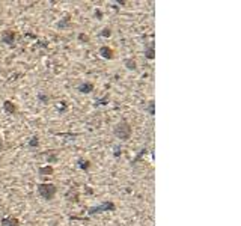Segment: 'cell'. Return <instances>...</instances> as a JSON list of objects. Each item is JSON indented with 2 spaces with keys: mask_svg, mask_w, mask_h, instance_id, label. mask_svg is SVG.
Listing matches in <instances>:
<instances>
[{
  "mask_svg": "<svg viewBox=\"0 0 241 226\" xmlns=\"http://www.w3.org/2000/svg\"><path fill=\"white\" fill-rule=\"evenodd\" d=\"M113 134H115L116 139L122 140V142L130 140L131 134H133V128H131L130 122L122 119V121H119L118 124H115V127H113Z\"/></svg>",
  "mask_w": 241,
  "mask_h": 226,
  "instance_id": "6da1fadb",
  "label": "cell"
},
{
  "mask_svg": "<svg viewBox=\"0 0 241 226\" xmlns=\"http://www.w3.org/2000/svg\"><path fill=\"white\" fill-rule=\"evenodd\" d=\"M116 211V205L113 201H104L103 204L100 205H95V207H91L88 209V214L89 216H96V214H103V213H113Z\"/></svg>",
  "mask_w": 241,
  "mask_h": 226,
  "instance_id": "3957f363",
  "label": "cell"
},
{
  "mask_svg": "<svg viewBox=\"0 0 241 226\" xmlns=\"http://www.w3.org/2000/svg\"><path fill=\"white\" fill-rule=\"evenodd\" d=\"M60 104H57V110H60V112H63L65 109H66V103L65 101H59Z\"/></svg>",
  "mask_w": 241,
  "mask_h": 226,
  "instance_id": "603a6c76",
  "label": "cell"
},
{
  "mask_svg": "<svg viewBox=\"0 0 241 226\" xmlns=\"http://www.w3.org/2000/svg\"><path fill=\"white\" fill-rule=\"evenodd\" d=\"M77 166H78V169H81V170H88V169L91 167V161H89V160H85V158H78Z\"/></svg>",
  "mask_w": 241,
  "mask_h": 226,
  "instance_id": "7c38bea8",
  "label": "cell"
},
{
  "mask_svg": "<svg viewBox=\"0 0 241 226\" xmlns=\"http://www.w3.org/2000/svg\"><path fill=\"white\" fill-rule=\"evenodd\" d=\"M124 67L130 71H136L137 70V62L133 57H127V59H124Z\"/></svg>",
  "mask_w": 241,
  "mask_h": 226,
  "instance_id": "8fae6325",
  "label": "cell"
},
{
  "mask_svg": "<svg viewBox=\"0 0 241 226\" xmlns=\"http://www.w3.org/2000/svg\"><path fill=\"white\" fill-rule=\"evenodd\" d=\"M3 112L6 115H15L17 113V104L14 101H11V100H6L3 103Z\"/></svg>",
  "mask_w": 241,
  "mask_h": 226,
  "instance_id": "52a82bcc",
  "label": "cell"
},
{
  "mask_svg": "<svg viewBox=\"0 0 241 226\" xmlns=\"http://www.w3.org/2000/svg\"><path fill=\"white\" fill-rule=\"evenodd\" d=\"M0 225L2 226H20V220L17 217L9 216V217H3V219L0 220Z\"/></svg>",
  "mask_w": 241,
  "mask_h": 226,
  "instance_id": "9c48e42d",
  "label": "cell"
},
{
  "mask_svg": "<svg viewBox=\"0 0 241 226\" xmlns=\"http://www.w3.org/2000/svg\"><path fill=\"white\" fill-rule=\"evenodd\" d=\"M27 146L30 148V149H36L38 146H39V139H38V136H32L29 142H27Z\"/></svg>",
  "mask_w": 241,
  "mask_h": 226,
  "instance_id": "2e32d148",
  "label": "cell"
},
{
  "mask_svg": "<svg viewBox=\"0 0 241 226\" xmlns=\"http://www.w3.org/2000/svg\"><path fill=\"white\" fill-rule=\"evenodd\" d=\"M113 149H115V152H113V155H115V158H118V157H119V155H121V154H122V149H121V145H116V146H115Z\"/></svg>",
  "mask_w": 241,
  "mask_h": 226,
  "instance_id": "ffe728a7",
  "label": "cell"
},
{
  "mask_svg": "<svg viewBox=\"0 0 241 226\" xmlns=\"http://www.w3.org/2000/svg\"><path fill=\"white\" fill-rule=\"evenodd\" d=\"M145 57L149 59V60H152L154 57H155V52H154V44H149L148 47L145 48Z\"/></svg>",
  "mask_w": 241,
  "mask_h": 226,
  "instance_id": "4fadbf2b",
  "label": "cell"
},
{
  "mask_svg": "<svg viewBox=\"0 0 241 226\" xmlns=\"http://www.w3.org/2000/svg\"><path fill=\"white\" fill-rule=\"evenodd\" d=\"M70 24H71V15H65V17L62 18L60 21H57V23H56V27L62 30V29H66Z\"/></svg>",
  "mask_w": 241,
  "mask_h": 226,
  "instance_id": "30bf717a",
  "label": "cell"
},
{
  "mask_svg": "<svg viewBox=\"0 0 241 226\" xmlns=\"http://www.w3.org/2000/svg\"><path fill=\"white\" fill-rule=\"evenodd\" d=\"M0 39H2V42L6 44V45H14V42H15V32L11 30V29H6V30L2 32Z\"/></svg>",
  "mask_w": 241,
  "mask_h": 226,
  "instance_id": "277c9868",
  "label": "cell"
},
{
  "mask_svg": "<svg viewBox=\"0 0 241 226\" xmlns=\"http://www.w3.org/2000/svg\"><path fill=\"white\" fill-rule=\"evenodd\" d=\"M100 56L103 57V59H107V60H111L113 57H115V52H113V48H110L109 45H103V47H100Z\"/></svg>",
  "mask_w": 241,
  "mask_h": 226,
  "instance_id": "8992f818",
  "label": "cell"
},
{
  "mask_svg": "<svg viewBox=\"0 0 241 226\" xmlns=\"http://www.w3.org/2000/svg\"><path fill=\"white\" fill-rule=\"evenodd\" d=\"M100 36H103V38H110L111 36V29L110 27H104V29L100 32Z\"/></svg>",
  "mask_w": 241,
  "mask_h": 226,
  "instance_id": "d6986e66",
  "label": "cell"
},
{
  "mask_svg": "<svg viewBox=\"0 0 241 226\" xmlns=\"http://www.w3.org/2000/svg\"><path fill=\"white\" fill-rule=\"evenodd\" d=\"M38 174H39V176H51V175L55 174V167L51 164L39 166L38 167Z\"/></svg>",
  "mask_w": 241,
  "mask_h": 226,
  "instance_id": "ba28073f",
  "label": "cell"
},
{
  "mask_svg": "<svg viewBox=\"0 0 241 226\" xmlns=\"http://www.w3.org/2000/svg\"><path fill=\"white\" fill-rule=\"evenodd\" d=\"M93 15L96 17V20H103V12H101V9H95Z\"/></svg>",
  "mask_w": 241,
  "mask_h": 226,
  "instance_id": "44dd1931",
  "label": "cell"
},
{
  "mask_svg": "<svg viewBox=\"0 0 241 226\" xmlns=\"http://www.w3.org/2000/svg\"><path fill=\"white\" fill-rule=\"evenodd\" d=\"M95 89L92 82H83V83H80L78 86H77V90L80 92V94H85V95H89V94H92V90Z\"/></svg>",
  "mask_w": 241,
  "mask_h": 226,
  "instance_id": "5b68a950",
  "label": "cell"
},
{
  "mask_svg": "<svg viewBox=\"0 0 241 226\" xmlns=\"http://www.w3.org/2000/svg\"><path fill=\"white\" fill-rule=\"evenodd\" d=\"M109 101H110V97H109V94H106L103 98H98V100H95L93 105H95V107H96V105H106V104H109Z\"/></svg>",
  "mask_w": 241,
  "mask_h": 226,
  "instance_id": "9a60e30c",
  "label": "cell"
},
{
  "mask_svg": "<svg viewBox=\"0 0 241 226\" xmlns=\"http://www.w3.org/2000/svg\"><path fill=\"white\" fill-rule=\"evenodd\" d=\"M36 100L39 103H42V104H47V103L50 101V95H48V94H44V92H38Z\"/></svg>",
  "mask_w": 241,
  "mask_h": 226,
  "instance_id": "5bb4252c",
  "label": "cell"
},
{
  "mask_svg": "<svg viewBox=\"0 0 241 226\" xmlns=\"http://www.w3.org/2000/svg\"><path fill=\"white\" fill-rule=\"evenodd\" d=\"M47 161H48V163H55V161H57V155H56V154L48 155V157H47Z\"/></svg>",
  "mask_w": 241,
  "mask_h": 226,
  "instance_id": "7402d4cb",
  "label": "cell"
},
{
  "mask_svg": "<svg viewBox=\"0 0 241 226\" xmlns=\"http://www.w3.org/2000/svg\"><path fill=\"white\" fill-rule=\"evenodd\" d=\"M36 191L44 201H53L57 193V187L53 182H41L36 186Z\"/></svg>",
  "mask_w": 241,
  "mask_h": 226,
  "instance_id": "7a4b0ae2",
  "label": "cell"
},
{
  "mask_svg": "<svg viewBox=\"0 0 241 226\" xmlns=\"http://www.w3.org/2000/svg\"><path fill=\"white\" fill-rule=\"evenodd\" d=\"M77 39H78L80 42H83V44H89V41H91L89 35H86V33H78V35H77Z\"/></svg>",
  "mask_w": 241,
  "mask_h": 226,
  "instance_id": "ac0fdd59",
  "label": "cell"
},
{
  "mask_svg": "<svg viewBox=\"0 0 241 226\" xmlns=\"http://www.w3.org/2000/svg\"><path fill=\"white\" fill-rule=\"evenodd\" d=\"M154 105H155V103H154V100H151V101H149V103H148V105L145 107V110L148 112V113H149V115H151V116H154V115H155V110H154Z\"/></svg>",
  "mask_w": 241,
  "mask_h": 226,
  "instance_id": "e0dca14e",
  "label": "cell"
}]
</instances>
